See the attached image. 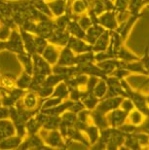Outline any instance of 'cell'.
Listing matches in <instances>:
<instances>
[{
  "mask_svg": "<svg viewBox=\"0 0 149 150\" xmlns=\"http://www.w3.org/2000/svg\"><path fill=\"white\" fill-rule=\"evenodd\" d=\"M54 18L62 16L66 13L67 0H46Z\"/></svg>",
  "mask_w": 149,
  "mask_h": 150,
  "instance_id": "obj_17",
  "label": "cell"
},
{
  "mask_svg": "<svg viewBox=\"0 0 149 150\" xmlns=\"http://www.w3.org/2000/svg\"><path fill=\"white\" fill-rule=\"evenodd\" d=\"M132 73L130 72L129 70H127L126 68L124 67H117L116 69L113 71L111 75H109V76H113V77H116L117 79H126V78L131 75Z\"/></svg>",
  "mask_w": 149,
  "mask_h": 150,
  "instance_id": "obj_45",
  "label": "cell"
},
{
  "mask_svg": "<svg viewBox=\"0 0 149 150\" xmlns=\"http://www.w3.org/2000/svg\"><path fill=\"white\" fill-rule=\"evenodd\" d=\"M25 93V90L15 87L14 89H12L9 92L5 93L4 95L0 96V97H1V100H2V105H5L8 107L14 106L15 104L23 98Z\"/></svg>",
  "mask_w": 149,
  "mask_h": 150,
  "instance_id": "obj_11",
  "label": "cell"
},
{
  "mask_svg": "<svg viewBox=\"0 0 149 150\" xmlns=\"http://www.w3.org/2000/svg\"><path fill=\"white\" fill-rule=\"evenodd\" d=\"M23 108L28 111H39L41 109V103L42 98H40L35 92L26 90L23 98L19 100Z\"/></svg>",
  "mask_w": 149,
  "mask_h": 150,
  "instance_id": "obj_3",
  "label": "cell"
},
{
  "mask_svg": "<svg viewBox=\"0 0 149 150\" xmlns=\"http://www.w3.org/2000/svg\"><path fill=\"white\" fill-rule=\"evenodd\" d=\"M75 56H76L75 54H74L67 46L61 47L56 64H61V65H64V67L75 65Z\"/></svg>",
  "mask_w": 149,
  "mask_h": 150,
  "instance_id": "obj_16",
  "label": "cell"
},
{
  "mask_svg": "<svg viewBox=\"0 0 149 150\" xmlns=\"http://www.w3.org/2000/svg\"><path fill=\"white\" fill-rule=\"evenodd\" d=\"M120 108L123 109L124 111L130 113L132 110L135 109L136 107H135V104H133V100H131L130 98H124L121 101Z\"/></svg>",
  "mask_w": 149,
  "mask_h": 150,
  "instance_id": "obj_46",
  "label": "cell"
},
{
  "mask_svg": "<svg viewBox=\"0 0 149 150\" xmlns=\"http://www.w3.org/2000/svg\"><path fill=\"white\" fill-rule=\"evenodd\" d=\"M128 114L129 113L124 111L120 107L108 112L106 114V118L109 126L112 128H119L128 121Z\"/></svg>",
  "mask_w": 149,
  "mask_h": 150,
  "instance_id": "obj_10",
  "label": "cell"
},
{
  "mask_svg": "<svg viewBox=\"0 0 149 150\" xmlns=\"http://www.w3.org/2000/svg\"><path fill=\"white\" fill-rule=\"evenodd\" d=\"M19 28V30H20V36H22L25 52L33 55V54H35V43H34L35 34L31 33V32L26 31V30H25V29H23L20 28Z\"/></svg>",
  "mask_w": 149,
  "mask_h": 150,
  "instance_id": "obj_19",
  "label": "cell"
},
{
  "mask_svg": "<svg viewBox=\"0 0 149 150\" xmlns=\"http://www.w3.org/2000/svg\"><path fill=\"white\" fill-rule=\"evenodd\" d=\"M142 64H143V67H145V69L147 71V74H148V77H149V46L147 45L144 49V53H143V56L141 58Z\"/></svg>",
  "mask_w": 149,
  "mask_h": 150,
  "instance_id": "obj_50",
  "label": "cell"
},
{
  "mask_svg": "<svg viewBox=\"0 0 149 150\" xmlns=\"http://www.w3.org/2000/svg\"><path fill=\"white\" fill-rule=\"evenodd\" d=\"M77 120L84 123H91V110L87 108H83L77 113Z\"/></svg>",
  "mask_w": 149,
  "mask_h": 150,
  "instance_id": "obj_47",
  "label": "cell"
},
{
  "mask_svg": "<svg viewBox=\"0 0 149 150\" xmlns=\"http://www.w3.org/2000/svg\"><path fill=\"white\" fill-rule=\"evenodd\" d=\"M5 51L14 53V54H16V55L20 54V53H23L25 51L19 28L12 29L10 36H9V38L6 40Z\"/></svg>",
  "mask_w": 149,
  "mask_h": 150,
  "instance_id": "obj_4",
  "label": "cell"
},
{
  "mask_svg": "<svg viewBox=\"0 0 149 150\" xmlns=\"http://www.w3.org/2000/svg\"><path fill=\"white\" fill-rule=\"evenodd\" d=\"M2 105V100H1V97H0V106Z\"/></svg>",
  "mask_w": 149,
  "mask_h": 150,
  "instance_id": "obj_54",
  "label": "cell"
},
{
  "mask_svg": "<svg viewBox=\"0 0 149 150\" xmlns=\"http://www.w3.org/2000/svg\"><path fill=\"white\" fill-rule=\"evenodd\" d=\"M97 65L99 67L101 70L105 73L107 76L111 75L112 72L114 71L119 65V59H104L102 62H96Z\"/></svg>",
  "mask_w": 149,
  "mask_h": 150,
  "instance_id": "obj_26",
  "label": "cell"
},
{
  "mask_svg": "<svg viewBox=\"0 0 149 150\" xmlns=\"http://www.w3.org/2000/svg\"><path fill=\"white\" fill-rule=\"evenodd\" d=\"M16 134V128L11 119H1L0 120V140L6 139L8 137L14 136Z\"/></svg>",
  "mask_w": 149,
  "mask_h": 150,
  "instance_id": "obj_21",
  "label": "cell"
},
{
  "mask_svg": "<svg viewBox=\"0 0 149 150\" xmlns=\"http://www.w3.org/2000/svg\"><path fill=\"white\" fill-rule=\"evenodd\" d=\"M32 81V74L26 72V71L23 70L19 76H17L16 79V87L23 90H28L30 83Z\"/></svg>",
  "mask_w": 149,
  "mask_h": 150,
  "instance_id": "obj_30",
  "label": "cell"
},
{
  "mask_svg": "<svg viewBox=\"0 0 149 150\" xmlns=\"http://www.w3.org/2000/svg\"><path fill=\"white\" fill-rule=\"evenodd\" d=\"M18 149L42 150V149H51V148L44 143L42 137L39 136V134H28V136H25L23 137V142Z\"/></svg>",
  "mask_w": 149,
  "mask_h": 150,
  "instance_id": "obj_5",
  "label": "cell"
},
{
  "mask_svg": "<svg viewBox=\"0 0 149 150\" xmlns=\"http://www.w3.org/2000/svg\"><path fill=\"white\" fill-rule=\"evenodd\" d=\"M123 97H108V98H103L99 101L96 109H97L101 113L106 114L114 110L118 107H120L121 101L123 100Z\"/></svg>",
  "mask_w": 149,
  "mask_h": 150,
  "instance_id": "obj_8",
  "label": "cell"
},
{
  "mask_svg": "<svg viewBox=\"0 0 149 150\" xmlns=\"http://www.w3.org/2000/svg\"><path fill=\"white\" fill-rule=\"evenodd\" d=\"M115 59H120V61H123V62H136V61H139L141 57L136 55V54L131 49H129L124 43L117 50V52H116Z\"/></svg>",
  "mask_w": 149,
  "mask_h": 150,
  "instance_id": "obj_18",
  "label": "cell"
},
{
  "mask_svg": "<svg viewBox=\"0 0 149 150\" xmlns=\"http://www.w3.org/2000/svg\"><path fill=\"white\" fill-rule=\"evenodd\" d=\"M94 56H95L94 52H86V53L78 54V55L75 56V65L95 62Z\"/></svg>",
  "mask_w": 149,
  "mask_h": 150,
  "instance_id": "obj_36",
  "label": "cell"
},
{
  "mask_svg": "<svg viewBox=\"0 0 149 150\" xmlns=\"http://www.w3.org/2000/svg\"><path fill=\"white\" fill-rule=\"evenodd\" d=\"M12 28L6 25H0V41H6L11 34Z\"/></svg>",
  "mask_w": 149,
  "mask_h": 150,
  "instance_id": "obj_48",
  "label": "cell"
},
{
  "mask_svg": "<svg viewBox=\"0 0 149 150\" xmlns=\"http://www.w3.org/2000/svg\"><path fill=\"white\" fill-rule=\"evenodd\" d=\"M136 132H141L149 136V117H145L143 122L136 127Z\"/></svg>",
  "mask_w": 149,
  "mask_h": 150,
  "instance_id": "obj_49",
  "label": "cell"
},
{
  "mask_svg": "<svg viewBox=\"0 0 149 150\" xmlns=\"http://www.w3.org/2000/svg\"><path fill=\"white\" fill-rule=\"evenodd\" d=\"M146 5L145 0H130L128 5V12L130 14H139L141 9Z\"/></svg>",
  "mask_w": 149,
  "mask_h": 150,
  "instance_id": "obj_35",
  "label": "cell"
},
{
  "mask_svg": "<svg viewBox=\"0 0 149 150\" xmlns=\"http://www.w3.org/2000/svg\"><path fill=\"white\" fill-rule=\"evenodd\" d=\"M53 91H54V87H49V86L42 85L39 88V90H38V91L36 92V94H37V96L40 98H42V100H45V98H50L51 96H52Z\"/></svg>",
  "mask_w": 149,
  "mask_h": 150,
  "instance_id": "obj_43",
  "label": "cell"
},
{
  "mask_svg": "<svg viewBox=\"0 0 149 150\" xmlns=\"http://www.w3.org/2000/svg\"><path fill=\"white\" fill-rule=\"evenodd\" d=\"M91 123H93L94 125H96L100 130H102V129L110 127L105 114L101 113L100 111H99V110L96 108L91 110Z\"/></svg>",
  "mask_w": 149,
  "mask_h": 150,
  "instance_id": "obj_24",
  "label": "cell"
},
{
  "mask_svg": "<svg viewBox=\"0 0 149 150\" xmlns=\"http://www.w3.org/2000/svg\"><path fill=\"white\" fill-rule=\"evenodd\" d=\"M65 139L70 143H72L73 142H76L81 143V144H83L87 148L91 147V143L88 140L86 134L83 133L82 131H80L77 128H75L74 126H71V127L68 128Z\"/></svg>",
  "mask_w": 149,
  "mask_h": 150,
  "instance_id": "obj_12",
  "label": "cell"
},
{
  "mask_svg": "<svg viewBox=\"0 0 149 150\" xmlns=\"http://www.w3.org/2000/svg\"><path fill=\"white\" fill-rule=\"evenodd\" d=\"M23 137L14 134V136L8 137L6 139L0 140V149L1 150H13L18 149L20 145Z\"/></svg>",
  "mask_w": 149,
  "mask_h": 150,
  "instance_id": "obj_20",
  "label": "cell"
},
{
  "mask_svg": "<svg viewBox=\"0 0 149 150\" xmlns=\"http://www.w3.org/2000/svg\"><path fill=\"white\" fill-rule=\"evenodd\" d=\"M61 48V47L56 46V45L49 43L47 45V47L44 49L42 54H41V56H42L43 59H45L47 62H49L51 65H54L58 62Z\"/></svg>",
  "mask_w": 149,
  "mask_h": 150,
  "instance_id": "obj_14",
  "label": "cell"
},
{
  "mask_svg": "<svg viewBox=\"0 0 149 150\" xmlns=\"http://www.w3.org/2000/svg\"><path fill=\"white\" fill-rule=\"evenodd\" d=\"M97 23L107 30H116L119 26V22L117 18V12L115 10L105 11L100 16H97Z\"/></svg>",
  "mask_w": 149,
  "mask_h": 150,
  "instance_id": "obj_6",
  "label": "cell"
},
{
  "mask_svg": "<svg viewBox=\"0 0 149 150\" xmlns=\"http://www.w3.org/2000/svg\"><path fill=\"white\" fill-rule=\"evenodd\" d=\"M100 100L99 98H97L93 93H90V92L86 93L84 95V97L81 98V101H82V103L84 104L85 108H87L89 110H93L96 108Z\"/></svg>",
  "mask_w": 149,
  "mask_h": 150,
  "instance_id": "obj_32",
  "label": "cell"
},
{
  "mask_svg": "<svg viewBox=\"0 0 149 150\" xmlns=\"http://www.w3.org/2000/svg\"><path fill=\"white\" fill-rule=\"evenodd\" d=\"M144 118H145V116L136 108L132 110V111L128 114V122H130L131 124L136 126V127L143 122Z\"/></svg>",
  "mask_w": 149,
  "mask_h": 150,
  "instance_id": "obj_34",
  "label": "cell"
},
{
  "mask_svg": "<svg viewBox=\"0 0 149 150\" xmlns=\"http://www.w3.org/2000/svg\"><path fill=\"white\" fill-rule=\"evenodd\" d=\"M64 80V77L61 75L55 74V73H51L49 75H47L45 80L43 82V85L49 86V87H55L56 85H58L59 82Z\"/></svg>",
  "mask_w": 149,
  "mask_h": 150,
  "instance_id": "obj_41",
  "label": "cell"
},
{
  "mask_svg": "<svg viewBox=\"0 0 149 150\" xmlns=\"http://www.w3.org/2000/svg\"><path fill=\"white\" fill-rule=\"evenodd\" d=\"M38 134L42 137L44 143L51 149H67L71 145V143L64 139L59 130L47 131L41 128Z\"/></svg>",
  "mask_w": 149,
  "mask_h": 150,
  "instance_id": "obj_1",
  "label": "cell"
},
{
  "mask_svg": "<svg viewBox=\"0 0 149 150\" xmlns=\"http://www.w3.org/2000/svg\"><path fill=\"white\" fill-rule=\"evenodd\" d=\"M69 87L67 86V84L65 83V81H61L58 85L54 87V91L51 97H56L59 98L61 100H66L68 98V95H69Z\"/></svg>",
  "mask_w": 149,
  "mask_h": 150,
  "instance_id": "obj_29",
  "label": "cell"
},
{
  "mask_svg": "<svg viewBox=\"0 0 149 150\" xmlns=\"http://www.w3.org/2000/svg\"><path fill=\"white\" fill-rule=\"evenodd\" d=\"M104 30H105V28H102L100 23H93V25L86 30L85 40L87 41L89 44L93 45Z\"/></svg>",
  "mask_w": 149,
  "mask_h": 150,
  "instance_id": "obj_22",
  "label": "cell"
},
{
  "mask_svg": "<svg viewBox=\"0 0 149 150\" xmlns=\"http://www.w3.org/2000/svg\"><path fill=\"white\" fill-rule=\"evenodd\" d=\"M129 1L130 0H114V10L117 13L127 12Z\"/></svg>",
  "mask_w": 149,
  "mask_h": 150,
  "instance_id": "obj_44",
  "label": "cell"
},
{
  "mask_svg": "<svg viewBox=\"0 0 149 150\" xmlns=\"http://www.w3.org/2000/svg\"><path fill=\"white\" fill-rule=\"evenodd\" d=\"M109 42H110V30L105 29L100 34V36L97 39V41L92 45L93 52L97 53V52H101V51H106V49L108 48Z\"/></svg>",
  "mask_w": 149,
  "mask_h": 150,
  "instance_id": "obj_23",
  "label": "cell"
},
{
  "mask_svg": "<svg viewBox=\"0 0 149 150\" xmlns=\"http://www.w3.org/2000/svg\"><path fill=\"white\" fill-rule=\"evenodd\" d=\"M16 79L17 76L14 73L6 72L0 74V96L16 87Z\"/></svg>",
  "mask_w": 149,
  "mask_h": 150,
  "instance_id": "obj_13",
  "label": "cell"
},
{
  "mask_svg": "<svg viewBox=\"0 0 149 150\" xmlns=\"http://www.w3.org/2000/svg\"><path fill=\"white\" fill-rule=\"evenodd\" d=\"M76 21H77V23H79V25L81 26L85 31L94 23L93 19H92V17L90 16V14H89L88 12L80 15V16L76 19Z\"/></svg>",
  "mask_w": 149,
  "mask_h": 150,
  "instance_id": "obj_39",
  "label": "cell"
},
{
  "mask_svg": "<svg viewBox=\"0 0 149 150\" xmlns=\"http://www.w3.org/2000/svg\"><path fill=\"white\" fill-rule=\"evenodd\" d=\"M66 29H67V31L69 32V34L71 35V36L81 38V39H84L85 40L86 31L79 25V23H77L76 19L70 20V22H69V23H68Z\"/></svg>",
  "mask_w": 149,
  "mask_h": 150,
  "instance_id": "obj_28",
  "label": "cell"
},
{
  "mask_svg": "<svg viewBox=\"0 0 149 150\" xmlns=\"http://www.w3.org/2000/svg\"><path fill=\"white\" fill-rule=\"evenodd\" d=\"M100 129L97 127L96 125H94L93 123H89L86 126L85 129L83 130V133L86 134L88 140L90 142L91 145L94 144L95 142H97L100 139Z\"/></svg>",
  "mask_w": 149,
  "mask_h": 150,
  "instance_id": "obj_27",
  "label": "cell"
},
{
  "mask_svg": "<svg viewBox=\"0 0 149 150\" xmlns=\"http://www.w3.org/2000/svg\"><path fill=\"white\" fill-rule=\"evenodd\" d=\"M33 59V70H32V79L42 84L47 75L52 73V65L47 62L43 57L38 54L32 55Z\"/></svg>",
  "mask_w": 149,
  "mask_h": 150,
  "instance_id": "obj_2",
  "label": "cell"
},
{
  "mask_svg": "<svg viewBox=\"0 0 149 150\" xmlns=\"http://www.w3.org/2000/svg\"><path fill=\"white\" fill-rule=\"evenodd\" d=\"M42 128V125L40 124L39 121L36 119L35 116H31L30 118L28 119V121L25 122V131H26V136L28 134H38L39 131Z\"/></svg>",
  "mask_w": 149,
  "mask_h": 150,
  "instance_id": "obj_31",
  "label": "cell"
},
{
  "mask_svg": "<svg viewBox=\"0 0 149 150\" xmlns=\"http://www.w3.org/2000/svg\"><path fill=\"white\" fill-rule=\"evenodd\" d=\"M77 120V114L74 112H71L69 110H66L64 113L61 115V123L64 124L67 127H71L74 125V123Z\"/></svg>",
  "mask_w": 149,
  "mask_h": 150,
  "instance_id": "obj_38",
  "label": "cell"
},
{
  "mask_svg": "<svg viewBox=\"0 0 149 150\" xmlns=\"http://www.w3.org/2000/svg\"><path fill=\"white\" fill-rule=\"evenodd\" d=\"M34 43H35V54L41 55L44 49L47 47V45L49 44V41H48V39H46L45 37H42V36H39V35L35 34Z\"/></svg>",
  "mask_w": 149,
  "mask_h": 150,
  "instance_id": "obj_40",
  "label": "cell"
},
{
  "mask_svg": "<svg viewBox=\"0 0 149 150\" xmlns=\"http://www.w3.org/2000/svg\"><path fill=\"white\" fill-rule=\"evenodd\" d=\"M145 100H146L147 104L149 105V93H147V94H145Z\"/></svg>",
  "mask_w": 149,
  "mask_h": 150,
  "instance_id": "obj_52",
  "label": "cell"
},
{
  "mask_svg": "<svg viewBox=\"0 0 149 150\" xmlns=\"http://www.w3.org/2000/svg\"><path fill=\"white\" fill-rule=\"evenodd\" d=\"M17 59L18 61L20 62V64L23 65V70L26 72L32 74V70H33V59H32V55L28 52H23L20 54H18Z\"/></svg>",
  "mask_w": 149,
  "mask_h": 150,
  "instance_id": "obj_25",
  "label": "cell"
},
{
  "mask_svg": "<svg viewBox=\"0 0 149 150\" xmlns=\"http://www.w3.org/2000/svg\"><path fill=\"white\" fill-rule=\"evenodd\" d=\"M86 1H87V2H88V4L90 5V3H91V1H92V0H86Z\"/></svg>",
  "mask_w": 149,
  "mask_h": 150,
  "instance_id": "obj_53",
  "label": "cell"
},
{
  "mask_svg": "<svg viewBox=\"0 0 149 150\" xmlns=\"http://www.w3.org/2000/svg\"><path fill=\"white\" fill-rule=\"evenodd\" d=\"M59 123H61V116H48L42 128L47 131L58 130Z\"/></svg>",
  "mask_w": 149,
  "mask_h": 150,
  "instance_id": "obj_37",
  "label": "cell"
},
{
  "mask_svg": "<svg viewBox=\"0 0 149 150\" xmlns=\"http://www.w3.org/2000/svg\"><path fill=\"white\" fill-rule=\"evenodd\" d=\"M107 90H108V86H107L106 80L105 79H99L96 86L94 87L92 93L96 96L97 98H99L100 100L103 98L107 94Z\"/></svg>",
  "mask_w": 149,
  "mask_h": 150,
  "instance_id": "obj_33",
  "label": "cell"
},
{
  "mask_svg": "<svg viewBox=\"0 0 149 150\" xmlns=\"http://www.w3.org/2000/svg\"><path fill=\"white\" fill-rule=\"evenodd\" d=\"M141 17V13L139 14H130L123 22H121L119 23L118 28L116 29V31L120 34V36L122 37L124 41H126V39L129 36V34L131 33V31L133 30V25H136V23L138 22V20Z\"/></svg>",
  "mask_w": 149,
  "mask_h": 150,
  "instance_id": "obj_7",
  "label": "cell"
},
{
  "mask_svg": "<svg viewBox=\"0 0 149 150\" xmlns=\"http://www.w3.org/2000/svg\"><path fill=\"white\" fill-rule=\"evenodd\" d=\"M69 37H70V34H69V32L67 31V29H65V30L56 29V30L53 32V34L48 38V41H49V43L56 45V46L64 47V46H66Z\"/></svg>",
  "mask_w": 149,
  "mask_h": 150,
  "instance_id": "obj_15",
  "label": "cell"
},
{
  "mask_svg": "<svg viewBox=\"0 0 149 150\" xmlns=\"http://www.w3.org/2000/svg\"><path fill=\"white\" fill-rule=\"evenodd\" d=\"M64 100L56 97H50L47 98L45 100H42V103H41V109H47V108H51L53 106L58 105L61 103Z\"/></svg>",
  "mask_w": 149,
  "mask_h": 150,
  "instance_id": "obj_42",
  "label": "cell"
},
{
  "mask_svg": "<svg viewBox=\"0 0 149 150\" xmlns=\"http://www.w3.org/2000/svg\"><path fill=\"white\" fill-rule=\"evenodd\" d=\"M66 46L69 48L75 55L86 53V52H93V47H92L91 44H89L84 39L77 38L74 36H71V35L69 39H68Z\"/></svg>",
  "mask_w": 149,
  "mask_h": 150,
  "instance_id": "obj_9",
  "label": "cell"
},
{
  "mask_svg": "<svg viewBox=\"0 0 149 150\" xmlns=\"http://www.w3.org/2000/svg\"><path fill=\"white\" fill-rule=\"evenodd\" d=\"M10 119V107L1 105L0 106V120Z\"/></svg>",
  "mask_w": 149,
  "mask_h": 150,
  "instance_id": "obj_51",
  "label": "cell"
},
{
  "mask_svg": "<svg viewBox=\"0 0 149 150\" xmlns=\"http://www.w3.org/2000/svg\"><path fill=\"white\" fill-rule=\"evenodd\" d=\"M112 1H113V2H114V0H112Z\"/></svg>",
  "mask_w": 149,
  "mask_h": 150,
  "instance_id": "obj_56",
  "label": "cell"
},
{
  "mask_svg": "<svg viewBox=\"0 0 149 150\" xmlns=\"http://www.w3.org/2000/svg\"><path fill=\"white\" fill-rule=\"evenodd\" d=\"M146 7H147V8L149 9V5H146Z\"/></svg>",
  "mask_w": 149,
  "mask_h": 150,
  "instance_id": "obj_55",
  "label": "cell"
}]
</instances>
